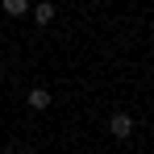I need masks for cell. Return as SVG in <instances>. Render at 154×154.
Listing matches in <instances>:
<instances>
[{
	"instance_id": "2",
	"label": "cell",
	"mask_w": 154,
	"mask_h": 154,
	"mask_svg": "<svg viewBox=\"0 0 154 154\" xmlns=\"http://www.w3.org/2000/svg\"><path fill=\"white\" fill-rule=\"evenodd\" d=\"M25 104H29V108H38V112H42V108H50V92H46V88H33V92L25 96Z\"/></svg>"
},
{
	"instance_id": "4",
	"label": "cell",
	"mask_w": 154,
	"mask_h": 154,
	"mask_svg": "<svg viewBox=\"0 0 154 154\" xmlns=\"http://www.w3.org/2000/svg\"><path fill=\"white\" fill-rule=\"evenodd\" d=\"M33 17H38L42 25H50V21H54V4H38V8H33Z\"/></svg>"
},
{
	"instance_id": "1",
	"label": "cell",
	"mask_w": 154,
	"mask_h": 154,
	"mask_svg": "<svg viewBox=\"0 0 154 154\" xmlns=\"http://www.w3.org/2000/svg\"><path fill=\"white\" fill-rule=\"evenodd\" d=\"M108 129H112V137H121V142H125L129 133H133V121H129L125 112H112V121H108Z\"/></svg>"
},
{
	"instance_id": "3",
	"label": "cell",
	"mask_w": 154,
	"mask_h": 154,
	"mask_svg": "<svg viewBox=\"0 0 154 154\" xmlns=\"http://www.w3.org/2000/svg\"><path fill=\"white\" fill-rule=\"evenodd\" d=\"M4 13H8V17H25L29 4H25V0H4Z\"/></svg>"
}]
</instances>
